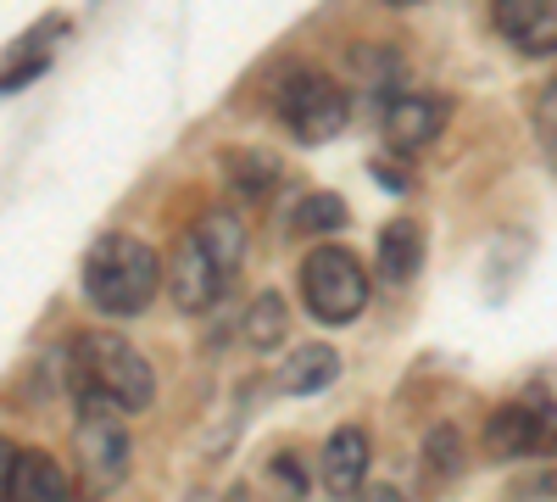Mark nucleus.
<instances>
[{
  "label": "nucleus",
  "mask_w": 557,
  "mask_h": 502,
  "mask_svg": "<svg viewBox=\"0 0 557 502\" xmlns=\"http://www.w3.org/2000/svg\"><path fill=\"white\" fill-rule=\"evenodd\" d=\"M223 173H228V191L246 196V201H262L278 179H285L278 157H268V151H228L223 157Z\"/></svg>",
  "instance_id": "2eb2a0df"
},
{
  "label": "nucleus",
  "mask_w": 557,
  "mask_h": 502,
  "mask_svg": "<svg viewBox=\"0 0 557 502\" xmlns=\"http://www.w3.org/2000/svg\"><path fill=\"white\" fill-rule=\"evenodd\" d=\"M223 285H228V280L218 273V262L201 252V241L184 235L178 252H173V262H168V291H173L178 313H207V307L223 296Z\"/></svg>",
  "instance_id": "0eeeda50"
},
{
  "label": "nucleus",
  "mask_w": 557,
  "mask_h": 502,
  "mask_svg": "<svg viewBox=\"0 0 557 502\" xmlns=\"http://www.w3.org/2000/svg\"><path fill=\"white\" fill-rule=\"evenodd\" d=\"M362 475H368V436L346 425L323 441V486H330V497H357Z\"/></svg>",
  "instance_id": "9d476101"
},
{
  "label": "nucleus",
  "mask_w": 557,
  "mask_h": 502,
  "mask_svg": "<svg viewBox=\"0 0 557 502\" xmlns=\"http://www.w3.org/2000/svg\"><path fill=\"white\" fill-rule=\"evenodd\" d=\"M502 39L524 57H552L557 51V0H502L496 7Z\"/></svg>",
  "instance_id": "1a4fd4ad"
},
{
  "label": "nucleus",
  "mask_w": 557,
  "mask_h": 502,
  "mask_svg": "<svg viewBox=\"0 0 557 502\" xmlns=\"http://www.w3.org/2000/svg\"><path fill=\"white\" fill-rule=\"evenodd\" d=\"M335 380H341V357H335V346H296L290 363L278 369V385H285L290 396H312V391L335 385Z\"/></svg>",
  "instance_id": "4468645a"
},
{
  "label": "nucleus",
  "mask_w": 557,
  "mask_h": 502,
  "mask_svg": "<svg viewBox=\"0 0 557 502\" xmlns=\"http://www.w3.org/2000/svg\"><path fill=\"white\" fill-rule=\"evenodd\" d=\"M346 112H351L346 89L318 68H296L285 84H278V123H285L301 146L335 140V134L346 128Z\"/></svg>",
  "instance_id": "20e7f679"
},
{
  "label": "nucleus",
  "mask_w": 557,
  "mask_h": 502,
  "mask_svg": "<svg viewBox=\"0 0 557 502\" xmlns=\"http://www.w3.org/2000/svg\"><path fill=\"white\" fill-rule=\"evenodd\" d=\"M418 262H424V230L412 218H391L380 230V280L385 285H407Z\"/></svg>",
  "instance_id": "f8f14e48"
},
{
  "label": "nucleus",
  "mask_w": 557,
  "mask_h": 502,
  "mask_svg": "<svg viewBox=\"0 0 557 502\" xmlns=\"http://www.w3.org/2000/svg\"><path fill=\"white\" fill-rule=\"evenodd\" d=\"M301 302L318 325H351L368 307V273L346 246H312L301 262Z\"/></svg>",
  "instance_id": "7ed1b4c3"
},
{
  "label": "nucleus",
  "mask_w": 557,
  "mask_h": 502,
  "mask_svg": "<svg viewBox=\"0 0 557 502\" xmlns=\"http://www.w3.org/2000/svg\"><path fill=\"white\" fill-rule=\"evenodd\" d=\"M535 134H541V151H546L552 168H557V84H546L541 101H535Z\"/></svg>",
  "instance_id": "a211bd4d"
},
{
  "label": "nucleus",
  "mask_w": 557,
  "mask_h": 502,
  "mask_svg": "<svg viewBox=\"0 0 557 502\" xmlns=\"http://www.w3.org/2000/svg\"><path fill=\"white\" fill-rule=\"evenodd\" d=\"M451 118V101L435 96V89H424V96H391L385 101V134L396 140V151H418L441 140V128Z\"/></svg>",
  "instance_id": "6e6552de"
},
{
  "label": "nucleus",
  "mask_w": 557,
  "mask_h": 502,
  "mask_svg": "<svg viewBox=\"0 0 557 502\" xmlns=\"http://www.w3.org/2000/svg\"><path fill=\"white\" fill-rule=\"evenodd\" d=\"M557 446V407L530 402H502L485 419V452L491 458H530V452Z\"/></svg>",
  "instance_id": "423d86ee"
},
{
  "label": "nucleus",
  "mask_w": 557,
  "mask_h": 502,
  "mask_svg": "<svg viewBox=\"0 0 557 502\" xmlns=\"http://www.w3.org/2000/svg\"><path fill=\"white\" fill-rule=\"evenodd\" d=\"M285 330H290L285 296H278V291H262V296L246 307V341H251L257 352H273L278 341H285Z\"/></svg>",
  "instance_id": "f3484780"
},
{
  "label": "nucleus",
  "mask_w": 557,
  "mask_h": 502,
  "mask_svg": "<svg viewBox=\"0 0 557 502\" xmlns=\"http://www.w3.org/2000/svg\"><path fill=\"white\" fill-rule=\"evenodd\" d=\"M196 241H201V252L218 262V273H223V280H235V273H240V262H246V223L235 218V212H207L201 223H196V230H190Z\"/></svg>",
  "instance_id": "ddd939ff"
},
{
  "label": "nucleus",
  "mask_w": 557,
  "mask_h": 502,
  "mask_svg": "<svg viewBox=\"0 0 557 502\" xmlns=\"http://www.w3.org/2000/svg\"><path fill=\"white\" fill-rule=\"evenodd\" d=\"M78 402V452H84V469L96 475L101 486L107 480H123L128 475V430L117 425L123 407L101 391H73Z\"/></svg>",
  "instance_id": "39448f33"
},
{
  "label": "nucleus",
  "mask_w": 557,
  "mask_h": 502,
  "mask_svg": "<svg viewBox=\"0 0 557 502\" xmlns=\"http://www.w3.org/2000/svg\"><path fill=\"white\" fill-rule=\"evenodd\" d=\"M84 296L96 313L107 318H134V313H146L157 285L168 280V268L157 262V252L146 241H134V235H101L96 246H89L84 257Z\"/></svg>",
  "instance_id": "f257e3e1"
},
{
  "label": "nucleus",
  "mask_w": 557,
  "mask_h": 502,
  "mask_svg": "<svg viewBox=\"0 0 557 502\" xmlns=\"http://www.w3.org/2000/svg\"><path fill=\"white\" fill-rule=\"evenodd\" d=\"M73 391H101L123 414H146L157 396V380H151V363L139 357V346H128L112 330H84L73 341Z\"/></svg>",
  "instance_id": "f03ea898"
},
{
  "label": "nucleus",
  "mask_w": 557,
  "mask_h": 502,
  "mask_svg": "<svg viewBox=\"0 0 557 502\" xmlns=\"http://www.w3.org/2000/svg\"><path fill=\"white\" fill-rule=\"evenodd\" d=\"M78 502H101V497H78Z\"/></svg>",
  "instance_id": "4be33fe9"
},
{
  "label": "nucleus",
  "mask_w": 557,
  "mask_h": 502,
  "mask_svg": "<svg viewBox=\"0 0 557 502\" xmlns=\"http://www.w3.org/2000/svg\"><path fill=\"white\" fill-rule=\"evenodd\" d=\"M451 446H457V436H451V430H435V436H430V464H435L441 475L457 464V458H451Z\"/></svg>",
  "instance_id": "6ab92c4d"
},
{
  "label": "nucleus",
  "mask_w": 557,
  "mask_h": 502,
  "mask_svg": "<svg viewBox=\"0 0 557 502\" xmlns=\"http://www.w3.org/2000/svg\"><path fill=\"white\" fill-rule=\"evenodd\" d=\"M12 469H17V446L0 436V497H7V486H12Z\"/></svg>",
  "instance_id": "aec40b11"
},
{
  "label": "nucleus",
  "mask_w": 557,
  "mask_h": 502,
  "mask_svg": "<svg viewBox=\"0 0 557 502\" xmlns=\"http://www.w3.org/2000/svg\"><path fill=\"white\" fill-rule=\"evenodd\" d=\"M341 223H346V201H341V196H330V191H312V196H301V201L290 207L285 230H290V235L318 241V235H335Z\"/></svg>",
  "instance_id": "dca6fc26"
},
{
  "label": "nucleus",
  "mask_w": 557,
  "mask_h": 502,
  "mask_svg": "<svg viewBox=\"0 0 557 502\" xmlns=\"http://www.w3.org/2000/svg\"><path fill=\"white\" fill-rule=\"evenodd\" d=\"M7 502H78L67 486V469L45 452H17V469L7 486Z\"/></svg>",
  "instance_id": "9b49d317"
},
{
  "label": "nucleus",
  "mask_w": 557,
  "mask_h": 502,
  "mask_svg": "<svg viewBox=\"0 0 557 502\" xmlns=\"http://www.w3.org/2000/svg\"><path fill=\"white\" fill-rule=\"evenodd\" d=\"M374 179H385V191H407V173L391 162H374Z\"/></svg>",
  "instance_id": "412c9836"
}]
</instances>
